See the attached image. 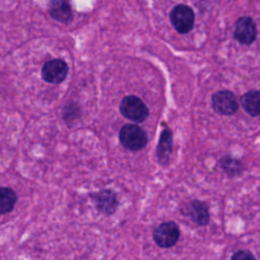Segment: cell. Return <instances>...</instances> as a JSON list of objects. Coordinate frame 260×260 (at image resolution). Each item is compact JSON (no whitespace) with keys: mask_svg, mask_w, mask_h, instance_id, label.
<instances>
[{"mask_svg":"<svg viewBox=\"0 0 260 260\" xmlns=\"http://www.w3.org/2000/svg\"><path fill=\"white\" fill-rule=\"evenodd\" d=\"M120 144L127 150L140 151L148 144V135L137 124H126L119 133Z\"/></svg>","mask_w":260,"mask_h":260,"instance_id":"obj_1","label":"cell"},{"mask_svg":"<svg viewBox=\"0 0 260 260\" xmlns=\"http://www.w3.org/2000/svg\"><path fill=\"white\" fill-rule=\"evenodd\" d=\"M119 111L124 118L137 123H143L149 117V108L145 102L135 95H129L122 99Z\"/></svg>","mask_w":260,"mask_h":260,"instance_id":"obj_2","label":"cell"},{"mask_svg":"<svg viewBox=\"0 0 260 260\" xmlns=\"http://www.w3.org/2000/svg\"><path fill=\"white\" fill-rule=\"evenodd\" d=\"M170 21L177 32L185 35L191 31L194 26V13L186 5H177L171 11Z\"/></svg>","mask_w":260,"mask_h":260,"instance_id":"obj_3","label":"cell"},{"mask_svg":"<svg viewBox=\"0 0 260 260\" xmlns=\"http://www.w3.org/2000/svg\"><path fill=\"white\" fill-rule=\"evenodd\" d=\"M96 209L105 215H113L119 207L118 193L112 188H103L90 193Z\"/></svg>","mask_w":260,"mask_h":260,"instance_id":"obj_4","label":"cell"},{"mask_svg":"<svg viewBox=\"0 0 260 260\" xmlns=\"http://www.w3.org/2000/svg\"><path fill=\"white\" fill-rule=\"evenodd\" d=\"M152 235L158 247L168 249L175 246L179 241L180 229L174 222H165L155 227Z\"/></svg>","mask_w":260,"mask_h":260,"instance_id":"obj_5","label":"cell"},{"mask_svg":"<svg viewBox=\"0 0 260 260\" xmlns=\"http://www.w3.org/2000/svg\"><path fill=\"white\" fill-rule=\"evenodd\" d=\"M212 110L222 116H232L238 111L236 96L228 90L215 92L211 97Z\"/></svg>","mask_w":260,"mask_h":260,"instance_id":"obj_6","label":"cell"},{"mask_svg":"<svg viewBox=\"0 0 260 260\" xmlns=\"http://www.w3.org/2000/svg\"><path fill=\"white\" fill-rule=\"evenodd\" d=\"M69 67L67 62L60 58L47 60L42 67L41 75L43 80L48 83L59 84L67 78Z\"/></svg>","mask_w":260,"mask_h":260,"instance_id":"obj_7","label":"cell"},{"mask_svg":"<svg viewBox=\"0 0 260 260\" xmlns=\"http://www.w3.org/2000/svg\"><path fill=\"white\" fill-rule=\"evenodd\" d=\"M234 39L243 45H251L257 38V25L252 17L238 18L234 25Z\"/></svg>","mask_w":260,"mask_h":260,"instance_id":"obj_8","label":"cell"},{"mask_svg":"<svg viewBox=\"0 0 260 260\" xmlns=\"http://www.w3.org/2000/svg\"><path fill=\"white\" fill-rule=\"evenodd\" d=\"M186 215L199 226H207L210 221L209 207L205 202L200 200H192L186 205Z\"/></svg>","mask_w":260,"mask_h":260,"instance_id":"obj_9","label":"cell"},{"mask_svg":"<svg viewBox=\"0 0 260 260\" xmlns=\"http://www.w3.org/2000/svg\"><path fill=\"white\" fill-rule=\"evenodd\" d=\"M48 12L53 20L62 24H69L73 20L72 7L66 0H52L48 5Z\"/></svg>","mask_w":260,"mask_h":260,"instance_id":"obj_10","label":"cell"},{"mask_svg":"<svg viewBox=\"0 0 260 260\" xmlns=\"http://www.w3.org/2000/svg\"><path fill=\"white\" fill-rule=\"evenodd\" d=\"M173 153V133L169 127H166L159 137L156 155L159 165L167 167L170 164V159Z\"/></svg>","mask_w":260,"mask_h":260,"instance_id":"obj_11","label":"cell"},{"mask_svg":"<svg viewBox=\"0 0 260 260\" xmlns=\"http://www.w3.org/2000/svg\"><path fill=\"white\" fill-rule=\"evenodd\" d=\"M244 111L251 117L260 116V91L251 90L245 93L241 98Z\"/></svg>","mask_w":260,"mask_h":260,"instance_id":"obj_12","label":"cell"},{"mask_svg":"<svg viewBox=\"0 0 260 260\" xmlns=\"http://www.w3.org/2000/svg\"><path fill=\"white\" fill-rule=\"evenodd\" d=\"M220 167L225 174L230 178L240 177L245 171L243 162L231 155H224L220 159Z\"/></svg>","mask_w":260,"mask_h":260,"instance_id":"obj_13","label":"cell"},{"mask_svg":"<svg viewBox=\"0 0 260 260\" xmlns=\"http://www.w3.org/2000/svg\"><path fill=\"white\" fill-rule=\"evenodd\" d=\"M18 201V196L14 189L2 186L0 187V213L7 214L11 212Z\"/></svg>","mask_w":260,"mask_h":260,"instance_id":"obj_14","label":"cell"},{"mask_svg":"<svg viewBox=\"0 0 260 260\" xmlns=\"http://www.w3.org/2000/svg\"><path fill=\"white\" fill-rule=\"evenodd\" d=\"M80 118V110L74 103H67L62 110V119L68 125Z\"/></svg>","mask_w":260,"mask_h":260,"instance_id":"obj_15","label":"cell"},{"mask_svg":"<svg viewBox=\"0 0 260 260\" xmlns=\"http://www.w3.org/2000/svg\"><path fill=\"white\" fill-rule=\"evenodd\" d=\"M231 260H256V258L252 252L248 250H240L232 255Z\"/></svg>","mask_w":260,"mask_h":260,"instance_id":"obj_16","label":"cell"}]
</instances>
